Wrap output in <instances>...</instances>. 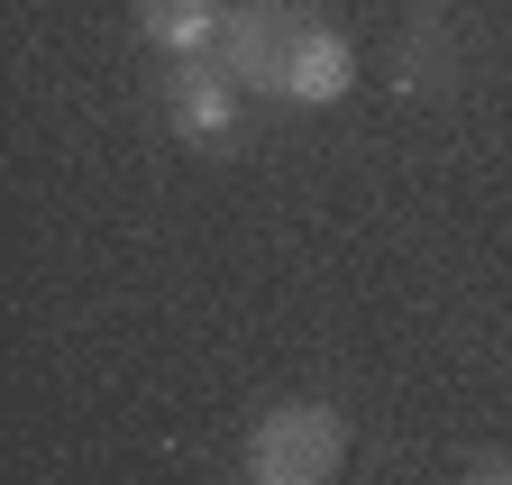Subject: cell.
I'll return each mask as SVG.
<instances>
[{
	"instance_id": "1",
	"label": "cell",
	"mask_w": 512,
	"mask_h": 485,
	"mask_svg": "<svg viewBox=\"0 0 512 485\" xmlns=\"http://www.w3.org/2000/svg\"><path fill=\"white\" fill-rule=\"evenodd\" d=\"M348 458V421L330 403H275L247 431V485H330Z\"/></svg>"
},
{
	"instance_id": "2",
	"label": "cell",
	"mask_w": 512,
	"mask_h": 485,
	"mask_svg": "<svg viewBox=\"0 0 512 485\" xmlns=\"http://www.w3.org/2000/svg\"><path fill=\"white\" fill-rule=\"evenodd\" d=\"M320 10H302V0H229V28H220V65L247 83V92H275L293 83V55L311 37Z\"/></svg>"
},
{
	"instance_id": "3",
	"label": "cell",
	"mask_w": 512,
	"mask_h": 485,
	"mask_svg": "<svg viewBox=\"0 0 512 485\" xmlns=\"http://www.w3.org/2000/svg\"><path fill=\"white\" fill-rule=\"evenodd\" d=\"M156 110L183 147H238V119H247V83L220 65V55H192L156 83Z\"/></svg>"
},
{
	"instance_id": "4",
	"label": "cell",
	"mask_w": 512,
	"mask_h": 485,
	"mask_svg": "<svg viewBox=\"0 0 512 485\" xmlns=\"http://www.w3.org/2000/svg\"><path fill=\"white\" fill-rule=\"evenodd\" d=\"M220 28H229V0H138V37L174 65L192 55H220Z\"/></svg>"
},
{
	"instance_id": "5",
	"label": "cell",
	"mask_w": 512,
	"mask_h": 485,
	"mask_svg": "<svg viewBox=\"0 0 512 485\" xmlns=\"http://www.w3.org/2000/svg\"><path fill=\"white\" fill-rule=\"evenodd\" d=\"M348 83H357V46H348V28H339V19H311V37H302V55H293L284 101L330 110V101H348Z\"/></svg>"
},
{
	"instance_id": "6",
	"label": "cell",
	"mask_w": 512,
	"mask_h": 485,
	"mask_svg": "<svg viewBox=\"0 0 512 485\" xmlns=\"http://www.w3.org/2000/svg\"><path fill=\"white\" fill-rule=\"evenodd\" d=\"M448 83H458V37H448L439 0H421V19L394 46V92H448Z\"/></svg>"
},
{
	"instance_id": "7",
	"label": "cell",
	"mask_w": 512,
	"mask_h": 485,
	"mask_svg": "<svg viewBox=\"0 0 512 485\" xmlns=\"http://www.w3.org/2000/svg\"><path fill=\"white\" fill-rule=\"evenodd\" d=\"M467 485H512V449H476L467 458Z\"/></svg>"
}]
</instances>
